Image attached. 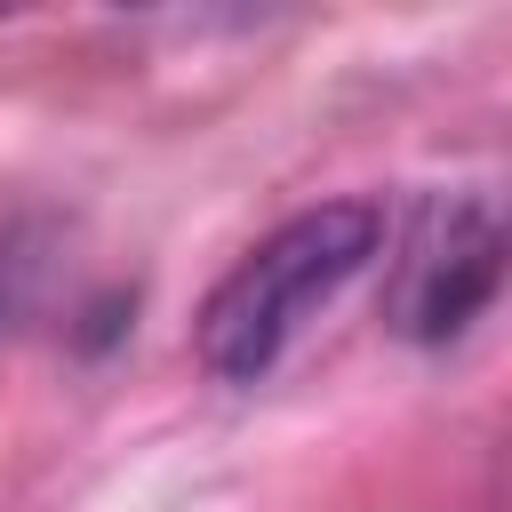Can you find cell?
Wrapping results in <instances>:
<instances>
[{"instance_id":"6da1fadb","label":"cell","mask_w":512,"mask_h":512,"mask_svg":"<svg viewBox=\"0 0 512 512\" xmlns=\"http://www.w3.org/2000/svg\"><path fill=\"white\" fill-rule=\"evenodd\" d=\"M384 240V216L376 200H320L288 224H272L200 304L192 320V344H200V368L224 376V384H264L272 360L288 352V336L344 288L368 272Z\"/></svg>"},{"instance_id":"7a4b0ae2","label":"cell","mask_w":512,"mask_h":512,"mask_svg":"<svg viewBox=\"0 0 512 512\" xmlns=\"http://www.w3.org/2000/svg\"><path fill=\"white\" fill-rule=\"evenodd\" d=\"M504 280V216L488 192H432L392 264V328L408 344L464 336Z\"/></svg>"}]
</instances>
